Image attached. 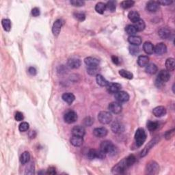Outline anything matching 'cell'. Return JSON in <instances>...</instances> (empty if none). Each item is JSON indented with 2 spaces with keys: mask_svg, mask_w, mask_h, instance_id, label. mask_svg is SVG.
I'll return each instance as SVG.
<instances>
[{
  "mask_svg": "<svg viewBox=\"0 0 175 175\" xmlns=\"http://www.w3.org/2000/svg\"><path fill=\"white\" fill-rule=\"evenodd\" d=\"M159 125L157 122H153V121H148L147 123V127L150 131H154L158 128Z\"/></svg>",
  "mask_w": 175,
  "mask_h": 175,
  "instance_id": "60d3db41",
  "label": "cell"
},
{
  "mask_svg": "<svg viewBox=\"0 0 175 175\" xmlns=\"http://www.w3.org/2000/svg\"><path fill=\"white\" fill-rule=\"evenodd\" d=\"M47 174H56V170L54 167H49L48 170L47 171Z\"/></svg>",
  "mask_w": 175,
  "mask_h": 175,
  "instance_id": "db71d44e",
  "label": "cell"
},
{
  "mask_svg": "<svg viewBox=\"0 0 175 175\" xmlns=\"http://www.w3.org/2000/svg\"><path fill=\"white\" fill-rule=\"evenodd\" d=\"M25 173L26 174H32L34 173V165L32 164H30V165H29V166L26 168V170H25Z\"/></svg>",
  "mask_w": 175,
  "mask_h": 175,
  "instance_id": "bcb514c9",
  "label": "cell"
},
{
  "mask_svg": "<svg viewBox=\"0 0 175 175\" xmlns=\"http://www.w3.org/2000/svg\"><path fill=\"white\" fill-rule=\"evenodd\" d=\"M125 162H126L127 167L129 168L130 166H131V165L136 162V157H135V155H130L127 157L125 158Z\"/></svg>",
  "mask_w": 175,
  "mask_h": 175,
  "instance_id": "8d00e7d4",
  "label": "cell"
},
{
  "mask_svg": "<svg viewBox=\"0 0 175 175\" xmlns=\"http://www.w3.org/2000/svg\"><path fill=\"white\" fill-rule=\"evenodd\" d=\"M29 136H30V138H32V139L34 138L36 136V133L35 132V131H31L29 133Z\"/></svg>",
  "mask_w": 175,
  "mask_h": 175,
  "instance_id": "6f0895ef",
  "label": "cell"
},
{
  "mask_svg": "<svg viewBox=\"0 0 175 175\" xmlns=\"http://www.w3.org/2000/svg\"><path fill=\"white\" fill-rule=\"evenodd\" d=\"M125 31L130 36H135V34L137 33V30L133 25H127L126 27H125Z\"/></svg>",
  "mask_w": 175,
  "mask_h": 175,
  "instance_id": "74e56055",
  "label": "cell"
},
{
  "mask_svg": "<svg viewBox=\"0 0 175 175\" xmlns=\"http://www.w3.org/2000/svg\"><path fill=\"white\" fill-rule=\"evenodd\" d=\"M121 85L119 83H110L108 84V86H106L107 90L109 93L111 94H115L118 93V92L121 89Z\"/></svg>",
  "mask_w": 175,
  "mask_h": 175,
  "instance_id": "8fae6325",
  "label": "cell"
},
{
  "mask_svg": "<svg viewBox=\"0 0 175 175\" xmlns=\"http://www.w3.org/2000/svg\"><path fill=\"white\" fill-rule=\"evenodd\" d=\"M146 139V133L144 129L142 128H139L135 133V140H136V145L141 146Z\"/></svg>",
  "mask_w": 175,
  "mask_h": 175,
  "instance_id": "3957f363",
  "label": "cell"
},
{
  "mask_svg": "<svg viewBox=\"0 0 175 175\" xmlns=\"http://www.w3.org/2000/svg\"><path fill=\"white\" fill-rule=\"evenodd\" d=\"M159 166L155 161H151L146 165V172L148 174H156L159 172Z\"/></svg>",
  "mask_w": 175,
  "mask_h": 175,
  "instance_id": "5b68a950",
  "label": "cell"
},
{
  "mask_svg": "<svg viewBox=\"0 0 175 175\" xmlns=\"http://www.w3.org/2000/svg\"><path fill=\"white\" fill-rule=\"evenodd\" d=\"M128 41L131 45L133 46H139L142 44L141 37L138 36H129L128 38Z\"/></svg>",
  "mask_w": 175,
  "mask_h": 175,
  "instance_id": "d4e9b609",
  "label": "cell"
},
{
  "mask_svg": "<svg viewBox=\"0 0 175 175\" xmlns=\"http://www.w3.org/2000/svg\"><path fill=\"white\" fill-rule=\"evenodd\" d=\"M105 10L106 4L103 3V2H99V3L96 4V5L95 6V10L96 11V13L101 14V15L103 14Z\"/></svg>",
  "mask_w": 175,
  "mask_h": 175,
  "instance_id": "836d02e7",
  "label": "cell"
},
{
  "mask_svg": "<svg viewBox=\"0 0 175 175\" xmlns=\"http://www.w3.org/2000/svg\"><path fill=\"white\" fill-rule=\"evenodd\" d=\"M15 119L16 121H22L24 119V116H23V113H21V112H16L15 115Z\"/></svg>",
  "mask_w": 175,
  "mask_h": 175,
  "instance_id": "7dc6e473",
  "label": "cell"
},
{
  "mask_svg": "<svg viewBox=\"0 0 175 175\" xmlns=\"http://www.w3.org/2000/svg\"><path fill=\"white\" fill-rule=\"evenodd\" d=\"M1 25L6 32H10L11 30V21L8 19H4L1 21Z\"/></svg>",
  "mask_w": 175,
  "mask_h": 175,
  "instance_id": "d590c367",
  "label": "cell"
},
{
  "mask_svg": "<svg viewBox=\"0 0 175 175\" xmlns=\"http://www.w3.org/2000/svg\"><path fill=\"white\" fill-rule=\"evenodd\" d=\"M172 0H164V1H158V3H159V5H163V6H168L170 4H172Z\"/></svg>",
  "mask_w": 175,
  "mask_h": 175,
  "instance_id": "f5cc1de1",
  "label": "cell"
},
{
  "mask_svg": "<svg viewBox=\"0 0 175 175\" xmlns=\"http://www.w3.org/2000/svg\"><path fill=\"white\" fill-rule=\"evenodd\" d=\"M134 4L135 1H133V0H126V1H122L120 5H121V7L122 8L128 9L131 8V7L134 5Z\"/></svg>",
  "mask_w": 175,
  "mask_h": 175,
  "instance_id": "ab89813d",
  "label": "cell"
},
{
  "mask_svg": "<svg viewBox=\"0 0 175 175\" xmlns=\"http://www.w3.org/2000/svg\"><path fill=\"white\" fill-rule=\"evenodd\" d=\"M108 130L105 127H97L93 130V134L97 138H104L108 135Z\"/></svg>",
  "mask_w": 175,
  "mask_h": 175,
  "instance_id": "ffe728a7",
  "label": "cell"
},
{
  "mask_svg": "<svg viewBox=\"0 0 175 175\" xmlns=\"http://www.w3.org/2000/svg\"><path fill=\"white\" fill-rule=\"evenodd\" d=\"M108 110H110V112L118 114L122 112V107L120 103L118 102V101H114V102H112L109 104Z\"/></svg>",
  "mask_w": 175,
  "mask_h": 175,
  "instance_id": "30bf717a",
  "label": "cell"
},
{
  "mask_svg": "<svg viewBox=\"0 0 175 175\" xmlns=\"http://www.w3.org/2000/svg\"><path fill=\"white\" fill-rule=\"evenodd\" d=\"M128 18L130 21H132V22L136 23V21L140 19V16H139V14L137 11L132 10L129 13Z\"/></svg>",
  "mask_w": 175,
  "mask_h": 175,
  "instance_id": "f546056e",
  "label": "cell"
},
{
  "mask_svg": "<svg viewBox=\"0 0 175 175\" xmlns=\"http://www.w3.org/2000/svg\"><path fill=\"white\" fill-rule=\"evenodd\" d=\"M165 68L168 71H174L175 68V63H174V59L172 58H168L166 61H165Z\"/></svg>",
  "mask_w": 175,
  "mask_h": 175,
  "instance_id": "4316f807",
  "label": "cell"
},
{
  "mask_svg": "<svg viewBox=\"0 0 175 175\" xmlns=\"http://www.w3.org/2000/svg\"><path fill=\"white\" fill-rule=\"evenodd\" d=\"M41 14V11H40V9L39 8H34L32 10V15L34 17H36V16H39Z\"/></svg>",
  "mask_w": 175,
  "mask_h": 175,
  "instance_id": "816d5d0a",
  "label": "cell"
},
{
  "mask_svg": "<svg viewBox=\"0 0 175 175\" xmlns=\"http://www.w3.org/2000/svg\"><path fill=\"white\" fill-rule=\"evenodd\" d=\"M105 154L103 152H102L101 150L97 151L95 149H90L88 153V157L89 159L93 160L97 158V159H103L105 158Z\"/></svg>",
  "mask_w": 175,
  "mask_h": 175,
  "instance_id": "52a82bcc",
  "label": "cell"
},
{
  "mask_svg": "<svg viewBox=\"0 0 175 175\" xmlns=\"http://www.w3.org/2000/svg\"><path fill=\"white\" fill-rule=\"evenodd\" d=\"M112 60L113 64H115V65H119L120 64V60L119 58H118L117 56H112Z\"/></svg>",
  "mask_w": 175,
  "mask_h": 175,
  "instance_id": "9f6ffc18",
  "label": "cell"
},
{
  "mask_svg": "<svg viewBox=\"0 0 175 175\" xmlns=\"http://www.w3.org/2000/svg\"><path fill=\"white\" fill-rule=\"evenodd\" d=\"M84 125L87 127L91 126L93 124L94 122V119H92L91 117H86V119H84Z\"/></svg>",
  "mask_w": 175,
  "mask_h": 175,
  "instance_id": "c3c4849f",
  "label": "cell"
},
{
  "mask_svg": "<svg viewBox=\"0 0 175 175\" xmlns=\"http://www.w3.org/2000/svg\"><path fill=\"white\" fill-rule=\"evenodd\" d=\"M70 144L73 145L74 146H82L84 142V139H83V137H79V136H73L70 138Z\"/></svg>",
  "mask_w": 175,
  "mask_h": 175,
  "instance_id": "603a6c76",
  "label": "cell"
},
{
  "mask_svg": "<svg viewBox=\"0 0 175 175\" xmlns=\"http://www.w3.org/2000/svg\"><path fill=\"white\" fill-rule=\"evenodd\" d=\"M112 113L106 111H102L99 112L98 115L99 121L103 125H108L112 120Z\"/></svg>",
  "mask_w": 175,
  "mask_h": 175,
  "instance_id": "277c9868",
  "label": "cell"
},
{
  "mask_svg": "<svg viewBox=\"0 0 175 175\" xmlns=\"http://www.w3.org/2000/svg\"><path fill=\"white\" fill-rule=\"evenodd\" d=\"M81 64H82L81 60H80L79 58H74V57L70 58L69 60H68V62H67L68 67L70 68H72V69H76V68H79L80 66H81Z\"/></svg>",
  "mask_w": 175,
  "mask_h": 175,
  "instance_id": "5bb4252c",
  "label": "cell"
},
{
  "mask_svg": "<svg viewBox=\"0 0 175 175\" xmlns=\"http://www.w3.org/2000/svg\"><path fill=\"white\" fill-rule=\"evenodd\" d=\"M146 72L148 73L150 75H153L155 74L156 73L157 71V67L156 66V65L153 63H150L148 64L146 66V68H145Z\"/></svg>",
  "mask_w": 175,
  "mask_h": 175,
  "instance_id": "f1b7e54d",
  "label": "cell"
},
{
  "mask_svg": "<svg viewBox=\"0 0 175 175\" xmlns=\"http://www.w3.org/2000/svg\"><path fill=\"white\" fill-rule=\"evenodd\" d=\"M62 98L65 102L67 103L68 104H71L75 101V96L71 93H66L62 94Z\"/></svg>",
  "mask_w": 175,
  "mask_h": 175,
  "instance_id": "484cf974",
  "label": "cell"
},
{
  "mask_svg": "<svg viewBox=\"0 0 175 175\" xmlns=\"http://www.w3.org/2000/svg\"><path fill=\"white\" fill-rule=\"evenodd\" d=\"M119 74L120 76H122V77H124L125 78V79H132L133 78V73H131V72H129L128 71V70H126L125 69L120 70Z\"/></svg>",
  "mask_w": 175,
  "mask_h": 175,
  "instance_id": "e575fe53",
  "label": "cell"
},
{
  "mask_svg": "<svg viewBox=\"0 0 175 175\" xmlns=\"http://www.w3.org/2000/svg\"><path fill=\"white\" fill-rule=\"evenodd\" d=\"M70 3L71 5L75 7H81L85 5V1H81V0H71Z\"/></svg>",
  "mask_w": 175,
  "mask_h": 175,
  "instance_id": "f6af8a7d",
  "label": "cell"
},
{
  "mask_svg": "<svg viewBox=\"0 0 175 175\" xmlns=\"http://www.w3.org/2000/svg\"><path fill=\"white\" fill-rule=\"evenodd\" d=\"M96 81L97 84L99 85L100 86H107L109 82L106 80L104 77H103L101 75L98 74L96 77Z\"/></svg>",
  "mask_w": 175,
  "mask_h": 175,
  "instance_id": "d6a6232c",
  "label": "cell"
},
{
  "mask_svg": "<svg viewBox=\"0 0 175 175\" xmlns=\"http://www.w3.org/2000/svg\"><path fill=\"white\" fill-rule=\"evenodd\" d=\"M149 62V58L146 56H139L138 58V64L140 67H144Z\"/></svg>",
  "mask_w": 175,
  "mask_h": 175,
  "instance_id": "83f0119b",
  "label": "cell"
},
{
  "mask_svg": "<svg viewBox=\"0 0 175 175\" xmlns=\"http://www.w3.org/2000/svg\"><path fill=\"white\" fill-rule=\"evenodd\" d=\"M127 168H128L127 167L126 162H125V159H122L121 162L115 165L114 167L112 168V172L114 174H122L124 173L125 170Z\"/></svg>",
  "mask_w": 175,
  "mask_h": 175,
  "instance_id": "ba28073f",
  "label": "cell"
},
{
  "mask_svg": "<svg viewBox=\"0 0 175 175\" xmlns=\"http://www.w3.org/2000/svg\"><path fill=\"white\" fill-rule=\"evenodd\" d=\"M159 6L158 1H150L146 4V10L149 13H156L159 9Z\"/></svg>",
  "mask_w": 175,
  "mask_h": 175,
  "instance_id": "9a60e30c",
  "label": "cell"
},
{
  "mask_svg": "<svg viewBox=\"0 0 175 175\" xmlns=\"http://www.w3.org/2000/svg\"><path fill=\"white\" fill-rule=\"evenodd\" d=\"M129 51H130V53L133 54V55H136V54H138L139 53V49L136 46L132 45L130 47Z\"/></svg>",
  "mask_w": 175,
  "mask_h": 175,
  "instance_id": "681fc988",
  "label": "cell"
},
{
  "mask_svg": "<svg viewBox=\"0 0 175 175\" xmlns=\"http://www.w3.org/2000/svg\"><path fill=\"white\" fill-rule=\"evenodd\" d=\"M114 98L119 103H125L129 100V94L125 91H119L114 94Z\"/></svg>",
  "mask_w": 175,
  "mask_h": 175,
  "instance_id": "9c48e42d",
  "label": "cell"
},
{
  "mask_svg": "<svg viewBox=\"0 0 175 175\" xmlns=\"http://www.w3.org/2000/svg\"><path fill=\"white\" fill-rule=\"evenodd\" d=\"M111 129L114 133H121L125 131V126L119 122H115L112 124Z\"/></svg>",
  "mask_w": 175,
  "mask_h": 175,
  "instance_id": "d6986e66",
  "label": "cell"
},
{
  "mask_svg": "<svg viewBox=\"0 0 175 175\" xmlns=\"http://www.w3.org/2000/svg\"><path fill=\"white\" fill-rule=\"evenodd\" d=\"M143 49L146 54H153L154 53V45L152 42L146 41L143 44Z\"/></svg>",
  "mask_w": 175,
  "mask_h": 175,
  "instance_id": "cb8c5ba5",
  "label": "cell"
},
{
  "mask_svg": "<svg viewBox=\"0 0 175 175\" xmlns=\"http://www.w3.org/2000/svg\"><path fill=\"white\" fill-rule=\"evenodd\" d=\"M77 113L73 110H69L64 115V120L65 122L68 124H72L76 122L77 120Z\"/></svg>",
  "mask_w": 175,
  "mask_h": 175,
  "instance_id": "8992f818",
  "label": "cell"
},
{
  "mask_svg": "<svg viewBox=\"0 0 175 175\" xmlns=\"http://www.w3.org/2000/svg\"><path fill=\"white\" fill-rule=\"evenodd\" d=\"M166 109L164 106H157L153 110V113L155 117L160 118L166 114Z\"/></svg>",
  "mask_w": 175,
  "mask_h": 175,
  "instance_id": "e0dca14e",
  "label": "cell"
},
{
  "mask_svg": "<svg viewBox=\"0 0 175 175\" xmlns=\"http://www.w3.org/2000/svg\"><path fill=\"white\" fill-rule=\"evenodd\" d=\"M84 62L88 67H98L100 61L99 59L93 57H88L84 60Z\"/></svg>",
  "mask_w": 175,
  "mask_h": 175,
  "instance_id": "4fadbf2b",
  "label": "cell"
},
{
  "mask_svg": "<svg viewBox=\"0 0 175 175\" xmlns=\"http://www.w3.org/2000/svg\"><path fill=\"white\" fill-rule=\"evenodd\" d=\"M30 154L29 152L27 151H25L22 153V155H21L20 157V162L21 163V164L25 165L26 164H27L28 162H30Z\"/></svg>",
  "mask_w": 175,
  "mask_h": 175,
  "instance_id": "1f68e13d",
  "label": "cell"
},
{
  "mask_svg": "<svg viewBox=\"0 0 175 175\" xmlns=\"http://www.w3.org/2000/svg\"><path fill=\"white\" fill-rule=\"evenodd\" d=\"M158 142V139L157 138H155L151 140L148 144L146 146V147L144 148V150L142 151L141 153V157H144V156H146V155L148 154V153L149 152V151L152 148V147L153 146L155 145V144H157V142Z\"/></svg>",
  "mask_w": 175,
  "mask_h": 175,
  "instance_id": "7402d4cb",
  "label": "cell"
},
{
  "mask_svg": "<svg viewBox=\"0 0 175 175\" xmlns=\"http://www.w3.org/2000/svg\"><path fill=\"white\" fill-rule=\"evenodd\" d=\"M87 72L90 75H92V76H93V75H96H96H97L98 73H99L98 67H88Z\"/></svg>",
  "mask_w": 175,
  "mask_h": 175,
  "instance_id": "b9f144b4",
  "label": "cell"
},
{
  "mask_svg": "<svg viewBox=\"0 0 175 175\" xmlns=\"http://www.w3.org/2000/svg\"><path fill=\"white\" fill-rule=\"evenodd\" d=\"M170 78V72L168 71L167 70H162L159 73L157 79H156L155 84L158 88L163 86L164 83L168 82Z\"/></svg>",
  "mask_w": 175,
  "mask_h": 175,
  "instance_id": "7a4b0ae2",
  "label": "cell"
},
{
  "mask_svg": "<svg viewBox=\"0 0 175 175\" xmlns=\"http://www.w3.org/2000/svg\"><path fill=\"white\" fill-rule=\"evenodd\" d=\"M28 72L31 75H36V69L34 67H30L28 68Z\"/></svg>",
  "mask_w": 175,
  "mask_h": 175,
  "instance_id": "11a10c76",
  "label": "cell"
},
{
  "mask_svg": "<svg viewBox=\"0 0 175 175\" xmlns=\"http://www.w3.org/2000/svg\"><path fill=\"white\" fill-rule=\"evenodd\" d=\"M63 25V21L61 19H57L55 22H54L53 27H52V32L53 34L55 36H58L60 34L61 28H62Z\"/></svg>",
  "mask_w": 175,
  "mask_h": 175,
  "instance_id": "7c38bea8",
  "label": "cell"
},
{
  "mask_svg": "<svg viewBox=\"0 0 175 175\" xmlns=\"http://www.w3.org/2000/svg\"><path fill=\"white\" fill-rule=\"evenodd\" d=\"M100 150L105 154L114 155L117 153V148L112 142L109 140L103 141L100 144Z\"/></svg>",
  "mask_w": 175,
  "mask_h": 175,
  "instance_id": "6da1fadb",
  "label": "cell"
},
{
  "mask_svg": "<svg viewBox=\"0 0 175 175\" xmlns=\"http://www.w3.org/2000/svg\"><path fill=\"white\" fill-rule=\"evenodd\" d=\"M174 129H172L170 131H166V133H165V138L166 139H170L172 138V136H174Z\"/></svg>",
  "mask_w": 175,
  "mask_h": 175,
  "instance_id": "f907efd6",
  "label": "cell"
},
{
  "mask_svg": "<svg viewBox=\"0 0 175 175\" xmlns=\"http://www.w3.org/2000/svg\"><path fill=\"white\" fill-rule=\"evenodd\" d=\"M85 133H86V130H85L84 127L80 126V125L75 126L72 129L73 136L84 137Z\"/></svg>",
  "mask_w": 175,
  "mask_h": 175,
  "instance_id": "ac0fdd59",
  "label": "cell"
},
{
  "mask_svg": "<svg viewBox=\"0 0 175 175\" xmlns=\"http://www.w3.org/2000/svg\"><path fill=\"white\" fill-rule=\"evenodd\" d=\"M167 47L164 42H159L157 43L154 47V52L157 55H163L166 53Z\"/></svg>",
  "mask_w": 175,
  "mask_h": 175,
  "instance_id": "2e32d148",
  "label": "cell"
},
{
  "mask_svg": "<svg viewBox=\"0 0 175 175\" xmlns=\"http://www.w3.org/2000/svg\"><path fill=\"white\" fill-rule=\"evenodd\" d=\"M106 8L108 9L109 11L113 13L116 10V2L115 1H109L106 4Z\"/></svg>",
  "mask_w": 175,
  "mask_h": 175,
  "instance_id": "f35d334b",
  "label": "cell"
},
{
  "mask_svg": "<svg viewBox=\"0 0 175 175\" xmlns=\"http://www.w3.org/2000/svg\"><path fill=\"white\" fill-rule=\"evenodd\" d=\"M158 34H159V36L161 39H168L170 37L171 32H170L169 28H168L167 27H163L159 30Z\"/></svg>",
  "mask_w": 175,
  "mask_h": 175,
  "instance_id": "44dd1931",
  "label": "cell"
},
{
  "mask_svg": "<svg viewBox=\"0 0 175 175\" xmlns=\"http://www.w3.org/2000/svg\"><path fill=\"white\" fill-rule=\"evenodd\" d=\"M73 16L76 19L79 21H84L86 19V15L83 13H75L73 14Z\"/></svg>",
  "mask_w": 175,
  "mask_h": 175,
  "instance_id": "ee69618b",
  "label": "cell"
},
{
  "mask_svg": "<svg viewBox=\"0 0 175 175\" xmlns=\"http://www.w3.org/2000/svg\"><path fill=\"white\" fill-rule=\"evenodd\" d=\"M134 27L136 28L137 32H142L145 29L146 24L144 21L142 19H139L136 23H134Z\"/></svg>",
  "mask_w": 175,
  "mask_h": 175,
  "instance_id": "4dcf8cb0",
  "label": "cell"
},
{
  "mask_svg": "<svg viewBox=\"0 0 175 175\" xmlns=\"http://www.w3.org/2000/svg\"><path fill=\"white\" fill-rule=\"evenodd\" d=\"M30 128V125L26 122H23L19 125V129L21 132H25L27 131Z\"/></svg>",
  "mask_w": 175,
  "mask_h": 175,
  "instance_id": "7bdbcfd3",
  "label": "cell"
}]
</instances>
